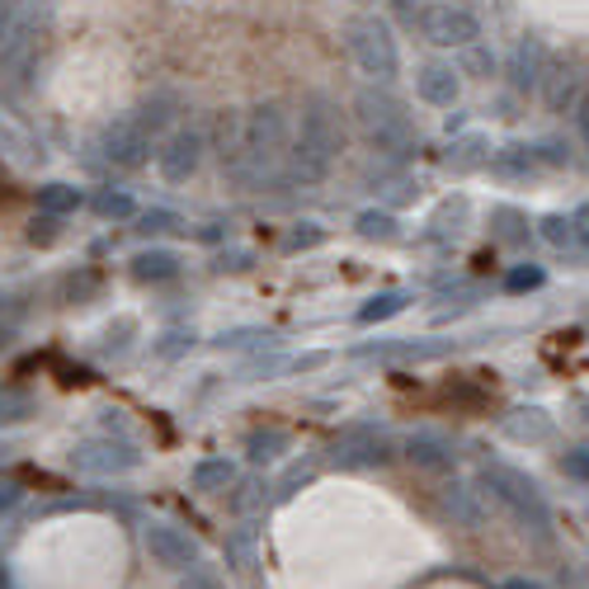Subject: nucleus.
<instances>
[{
  "mask_svg": "<svg viewBox=\"0 0 589 589\" xmlns=\"http://www.w3.org/2000/svg\"><path fill=\"white\" fill-rule=\"evenodd\" d=\"M345 151V128H340V109L326 94H307L302 100V123H298V142L288 151V170L302 184H321L336 170V156Z\"/></svg>",
  "mask_w": 589,
  "mask_h": 589,
  "instance_id": "f257e3e1",
  "label": "nucleus"
},
{
  "mask_svg": "<svg viewBox=\"0 0 589 589\" xmlns=\"http://www.w3.org/2000/svg\"><path fill=\"white\" fill-rule=\"evenodd\" d=\"M283 147H288V109L279 100L254 104L241 118V166H236V174L250 184L264 180L273 170V161L283 156Z\"/></svg>",
  "mask_w": 589,
  "mask_h": 589,
  "instance_id": "f03ea898",
  "label": "nucleus"
},
{
  "mask_svg": "<svg viewBox=\"0 0 589 589\" xmlns=\"http://www.w3.org/2000/svg\"><path fill=\"white\" fill-rule=\"evenodd\" d=\"M353 113H359L363 132H368L382 151L406 156L410 147H416V128H410V118H406L401 100H391L387 90H359V94H353Z\"/></svg>",
  "mask_w": 589,
  "mask_h": 589,
  "instance_id": "7ed1b4c3",
  "label": "nucleus"
},
{
  "mask_svg": "<svg viewBox=\"0 0 589 589\" xmlns=\"http://www.w3.org/2000/svg\"><path fill=\"white\" fill-rule=\"evenodd\" d=\"M345 48H349V57H353V62H359V71L378 76V81H391V76L401 71L397 38H391V29L382 24L378 14L353 19V24L345 29Z\"/></svg>",
  "mask_w": 589,
  "mask_h": 589,
  "instance_id": "20e7f679",
  "label": "nucleus"
},
{
  "mask_svg": "<svg viewBox=\"0 0 589 589\" xmlns=\"http://www.w3.org/2000/svg\"><path fill=\"white\" fill-rule=\"evenodd\" d=\"M481 486H486L505 509H515V515H519L523 523H533V528H547V523H552L542 490H538L533 481H528L523 471L505 467V462H486V467H481Z\"/></svg>",
  "mask_w": 589,
  "mask_h": 589,
  "instance_id": "39448f33",
  "label": "nucleus"
},
{
  "mask_svg": "<svg viewBox=\"0 0 589 589\" xmlns=\"http://www.w3.org/2000/svg\"><path fill=\"white\" fill-rule=\"evenodd\" d=\"M100 151H104L109 166L137 170V166H147V156H151V132L137 123V113H123V118H113V123H104Z\"/></svg>",
  "mask_w": 589,
  "mask_h": 589,
  "instance_id": "423d86ee",
  "label": "nucleus"
},
{
  "mask_svg": "<svg viewBox=\"0 0 589 589\" xmlns=\"http://www.w3.org/2000/svg\"><path fill=\"white\" fill-rule=\"evenodd\" d=\"M420 33L435 48H467V43L481 38V24H477V14L462 10V6H425L420 10Z\"/></svg>",
  "mask_w": 589,
  "mask_h": 589,
  "instance_id": "0eeeda50",
  "label": "nucleus"
},
{
  "mask_svg": "<svg viewBox=\"0 0 589 589\" xmlns=\"http://www.w3.org/2000/svg\"><path fill=\"white\" fill-rule=\"evenodd\" d=\"M203 151H208V137L199 128H174L166 137V147L156 151V166H161V174L170 184H184L189 174L203 166Z\"/></svg>",
  "mask_w": 589,
  "mask_h": 589,
  "instance_id": "6e6552de",
  "label": "nucleus"
},
{
  "mask_svg": "<svg viewBox=\"0 0 589 589\" xmlns=\"http://www.w3.org/2000/svg\"><path fill=\"white\" fill-rule=\"evenodd\" d=\"M142 542H147V557L161 566V571H189V566L199 561V542L174 523H147Z\"/></svg>",
  "mask_w": 589,
  "mask_h": 589,
  "instance_id": "1a4fd4ad",
  "label": "nucleus"
},
{
  "mask_svg": "<svg viewBox=\"0 0 589 589\" xmlns=\"http://www.w3.org/2000/svg\"><path fill=\"white\" fill-rule=\"evenodd\" d=\"M397 458V443L378 429H349V435L336 443V462L340 467H387Z\"/></svg>",
  "mask_w": 589,
  "mask_h": 589,
  "instance_id": "9d476101",
  "label": "nucleus"
},
{
  "mask_svg": "<svg viewBox=\"0 0 589 589\" xmlns=\"http://www.w3.org/2000/svg\"><path fill=\"white\" fill-rule=\"evenodd\" d=\"M71 462L90 471V477H113V471H132L137 467V453L128 443H113V439H100V443H81L71 453Z\"/></svg>",
  "mask_w": 589,
  "mask_h": 589,
  "instance_id": "9b49d317",
  "label": "nucleus"
},
{
  "mask_svg": "<svg viewBox=\"0 0 589 589\" xmlns=\"http://www.w3.org/2000/svg\"><path fill=\"white\" fill-rule=\"evenodd\" d=\"M509 81H515V90H538L547 81V48L538 38H523V43L509 52Z\"/></svg>",
  "mask_w": 589,
  "mask_h": 589,
  "instance_id": "f8f14e48",
  "label": "nucleus"
},
{
  "mask_svg": "<svg viewBox=\"0 0 589 589\" xmlns=\"http://www.w3.org/2000/svg\"><path fill=\"white\" fill-rule=\"evenodd\" d=\"M458 90H462L458 71L443 67V62H429V67L416 76V94H420L425 104H435V109H453V104H458Z\"/></svg>",
  "mask_w": 589,
  "mask_h": 589,
  "instance_id": "ddd939ff",
  "label": "nucleus"
},
{
  "mask_svg": "<svg viewBox=\"0 0 589 589\" xmlns=\"http://www.w3.org/2000/svg\"><path fill=\"white\" fill-rule=\"evenodd\" d=\"M406 458L416 467H425V471H453V448H448L439 435H410Z\"/></svg>",
  "mask_w": 589,
  "mask_h": 589,
  "instance_id": "4468645a",
  "label": "nucleus"
},
{
  "mask_svg": "<svg viewBox=\"0 0 589 589\" xmlns=\"http://www.w3.org/2000/svg\"><path fill=\"white\" fill-rule=\"evenodd\" d=\"M180 273V254L174 250H142V254H132V279H142V283H166Z\"/></svg>",
  "mask_w": 589,
  "mask_h": 589,
  "instance_id": "2eb2a0df",
  "label": "nucleus"
},
{
  "mask_svg": "<svg viewBox=\"0 0 589 589\" xmlns=\"http://www.w3.org/2000/svg\"><path fill=\"white\" fill-rule=\"evenodd\" d=\"M81 203H86V199H81V189H76V184L52 180V184L38 189V212H43V218H71V212L81 208Z\"/></svg>",
  "mask_w": 589,
  "mask_h": 589,
  "instance_id": "dca6fc26",
  "label": "nucleus"
},
{
  "mask_svg": "<svg viewBox=\"0 0 589 589\" xmlns=\"http://www.w3.org/2000/svg\"><path fill=\"white\" fill-rule=\"evenodd\" d=\"M174 113H180V94H174V90H156L151 100L137 109V123H142V128L156 137L166 123H174Z\"/></svg>",
  "mask_w": 589,
  "mask_h": 589,
  "instance_id": "f3484780",
  "label": "nucleus"
},
{
  "mask_svg": "<svg viewBox=\"0 0 589 589\" xmlns=\"http://www.w3.org/2000/svg\"><path fill=\"white\" fill-rule=\"evenodd\" d=\"M218 156H222V166L236 174V166H241V113L236 109L218 113Z\"/></svg>",
  "mask_w": 589,
  "mask_h": 589,
  "instance_id": "a211bd4d",
  "label": "nucleus"
},
{
  "mask_svg": "<svg viewBox=\"0 0 589 589\" xmlns=\"http://www.w3.org/2000/svg\"><path fill=\"white\" fill-rule=\"evenodd\" d=\"M505 435H509V439L542 443V439H552V420H547L542 410H515V416L505 420Z\"/></svg>",
  "mask_w": 589,
  "mask_h": 589,
  "instance_id": "6ab92c4d",
  "label": "nucleus"
},
{
  "mask_svg": "<svg viewBox=\"0 0 589 589\" xmlns=\"http://www.w3.org/2000/svg\"><path fill=\"white\" fill-rule=\"evenodd\" d=\"M283 448H288V435H283V429H254V435L246 439L250 462H273V458H283Z\"/></svg>",
  "mask_w": 589,
  "mask_h": 589,
  "instance_id": "aec40b11",
  "label": "nucleus"
},
{
  "mask_svg": "<svg viewBox=\"0 0 589 589\" xmlns=\"http://www.w3.org/2000/svg\"><path fill=\"white\" fill-rule=\"evenodd\" d=\"M236 481V467L227 458H208L193 467V490H227Z\"/></svg>",
  "mask_w": 589,
  "mask_h": 589,
  "instance_id": "412c9836",
  "label": "nucleus"
},
{
  "mask_svg": "<svg viewBox=\"0 0 589 589\" xmlns=\"http://www.w3.org/2000/svg\"><path fill=\"white\" fill-rule=\"evenodd\" d=\"M33 416V397L24 387H0V425H24Z\"/></svg>",
  "mask_w": 589,
  "mask_h": 589,
  "instance_id": "4be33fe9",
  "label": "nucleus"
},
{
  "mask_svg": "<svg viewBox=\"0 0 589 589\" xmlns=\"http://www.w3.org/2000/svg\"><path fill=\"white\" fill-rule=\"evenodd\" d=\"M94 212L109 218V222H123V218H137V203L128 199L123 189H100V193H94Z\"/></svg>",
  "mask_w": 589,
  "mask_h": 589,
  "instance_id": "5701e85b",
  "label": "nucleus"
},
{
  "mask_svg": "<svg viewBox=\"0 0 589 589\" xmlns=\"http://www.w3.org/2000/svg\"><path fill=\"white\" fill-rule=\"evenodd\" d=\"M406 292H382V298H372L363 311H359V321L372 326V321H387V317H397V311H406Z\"/></svg>",
  "mask_w": 589,
  "mask_h": 589,
  "instance_id": "b1692460",
  "label": "nucleus"
},
{
  "mask_svg": "<svg viewBox=\"0 0 589 589\" xmlns=\"http://www.w3.org/2000/svg\"><path fill=\"white\" fill-rule=\"evenodd\" d=\"M359 236H368V241H397V218L391 212H359Z\"/></svg>",
  "mask_w": 589,
  "mask_h": 589,
  "instance_id": "393cba45",
  "label": "nucleus"
},
{
  "mask_svg": "<svg viewBox=\"0 0 589 589\" xmlns=\"http://www.w3.org/2000/svg\"><path fill=\"white\" fill-rule=\"evenodd\" d=\"M180 589H227V585H222V576L212 571V566H199V561H193L189 571H180Z\"/></svg>",
  "mask_w": 589,
  "mask_h": 589,
  "instance_id": "a878e982",
  "label": "nucleus"
},
{
  "mask_svg": "<svg viewBox=\"0 0 589 589\" xmlns=\"http://www.w3.org/2000/svg\"><path fill=\"white\" fill-rule=\"evenodd\" d=\"M174 227H180V218H174L170 208H151V212L137 218V231L142 236H161V231H174Z\"/></svg>",
  "mask_w": 589,
  "mask_h": 589,
  "instance_id": "bb28decb",
  "label": "nucleus"
},
{
  "mask_svg": "<svg viewBox=\"0 0 589 589\" xmlns=\"http://www.w3.org/2000/svg\"><path fill=\"white\" fill-rule=\"evenodd\" d=\"M496 170H500V174H528V170H533V156H528L523 147H505V151L496 156Z\"/></svg>",
  "mask_w": 589,
  "mask_h": 589,
  "instance_id": "cd10ccee",
  "label": "nucleus"
},
{
  "mask_svg": "<svg viewBox=\"0 0 589 589\" xmlns=\"http://www.w3.org/2000/svg\"><path fill=\"white\" fill-rule=\"evenodd\" d=\"M448 509H453L462 523H481V509H477V500H471V490H462V486L448 490Z\"/></svg>",
  "mask_w": 589,
  "mask_h": 589,
  "instance_id": "c85d7f7f",
  "label": "nucleus"
},
{
  "mask_svg": "<svg viewBox=\"0 0 589 589\" xmlns=\"http://www.w3.org/2000/svg\"><path fill=\"white\" fill-rule=\"evenodd\" d=\"M458 156H448V161H453L458 170H471V166H481V151H486V142L481 137H462V142L453 147Z\"/></svg>",
  "mask_w": 589,
  "mask_h": 589,
  "instance_id": "c756f323",
  "label": "nucleus"
},
{
  "mask_svg": "<svg viewBox=\"0 0 589 589\" xmlns=\"http://www.w3.org/2000/svg\"><path fill=\"white\" fill-rule=\"evenodd\" d=\"M542 236L552 246H576V227H571V218H547L542 222Z\"/></svg>",
  "mask_w": 589,
  "mask_h": 589,
  "instance_id": "7c9ffc66",
  "label": "nucleus"
},
{
  "mask_svg": "<svg viewBox=\"0 0 589 589\" xmlns=\"http://www.w3.org/2000/svg\"><path fill=\"white\" fill-rule=\"evenodd\" d=\"M317 241H321V227H317V222H302L283 246H288V250H307V246H317Z\"/></svg>",
  "mask_w": 589,
  "mask_h": 589,
  "instance_id": "2f4dec72",
  "label": "nucleus"
},
{
  "mask_svg": "<svg viewBox=\"0 0 589 589\" xmlns=\"http://www.w3.org/2000/svg\"><path fill=\"white\" fill-rule=\"evenodd\" d=\"M189 345H193V336H184V330H170L166 345H156V353H161V359H174V353H184Z\"/></svg>",
  "mask_w": 589,
  "mask_h": 589,
  "instance_id": "473e14b6",
  "label": "nucleus"
},
{
  "mask_svg": "<svg viewBox=\"0 0 589 589\" xmlns=\"http://www.w3.org/2000/svg\"><path fill=\"white\" fill-rule=\"evenodd\" d=\"M19 10H24V0H0V43H6V33L14 29Z\"/></svg>",
  "mask_w": 589,
  "mask_h": 589,
  "instance_id": "72a5a7b5",
  "label": "nucleus"
},
{
  "mask_svg": "<svg viewBox=\"0 0 589 589\" xmlns=\"http://www.w3.org/2000/svg\"><path fill=\"white\" fill-rule=\"evenodd\" d=\"M566 471L580 481H589V448H576V453H566Z\"/></svg>",
  "mask_w": 589,
  "mask_h": 589,
  "instance_id": "f704fd0d",
  "label": "nucleus"
},
{
  "mask_svg": "<svg viewBox=\"0 0 589 589\" xmlns=\"http://www.w3.org/2000/svg\"><path fill=\"white\" fill-rule=\"evenodd\" d=\"M490 67H496V57L477 43H467V71H490Z\"/></svg>",
  "mask_w": 589,
  "mask_h": 589,
  "instance_id": "c9c22d12",
  "label": "nucleus"
},
{
  "mask_svg": "<svg viewBox=\"0 0 589 589\" xmlns=\"http://www.w3.org/2000/svg\"><path fill=\"white\" fill-rule=\"evenodd\" d=\"M538 283H542V269H515V273H509V288H515V292L538 288Z\"/></svg>",
  "mask_w": 589,
  "mask_h": 589,
  "instance_id": "e433bc0d",
  "label": "nucleus"
},
{
  "mask_svg": "<svg viewBox=\"0 0 589 589\" xmlns=\"http://www.w3.org/2000/svg\"><path fill=\"white\" fill-rule=\"evenodd\" d=\"M24 500V486H14V481H0V515H10V509Z\"/></svg>",
  "mask_w": 589,
  "mask_h": 589,
  "instance_id": "4c0bfd02",
  "label": "nucleus"
},
{
  "mask_svg": "<svg viewBox=\"0 0 589 589\" xmlns=\"http://www.w3.org/2000/svg\"><path fill=\"white\" fill-rule=\"evenodd\" d=\"M571 227H576V246H589V203L571 218Z\"/></svg>",
  "mask_w": 589,
  "mask_h": 589,
  "instance_id": "58836bf2",
  "label": "nucleus"
},
{
  "mask_svg": "<svg viewBox=\"0 0 589 589\" xmlns=\"http://www.w3.org/2000/svg\"><path fill=\"white\" fill-rule=\"evenodd\" d=\"M14 336H19V330H14V321H6V317H0V349H6V345H14Z\"/></svg>",
  "mask_w": 589,
  "mask_h": 589,
  "instance_id": "ea45409f",
  "label": "nucleus"
},
{
  "mask_svg": "<svg viewBox=\"0 0 589 589\" xmlns=\"http://www.w3.org/2000/svg\"><path fill=\"white\" fill-rule=\"evenodd\" d=\"M505 589H542V585H533V580H509Z\"/></svg>",
  "mask_w": 589,
  "mask_h": 589,
  "instance_id": "a19ab883",
  "label": "nucleus"
}]
</instances>
